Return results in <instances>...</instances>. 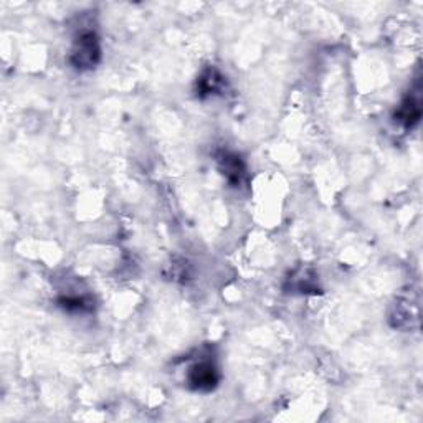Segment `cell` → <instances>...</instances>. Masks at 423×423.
<instances>
[{"label": "cell", "instance_id": "obj_1", "mask_svg": "<svg viewBox=\"0 0 423 423\" xmlns=\"http://www.w3.org/2000/svg\"><path fill=\"white\" fill-rule=\"evenodd\" d=\"M99 58H101V46L98 36L91 30H85L76 36L73 44L70 53L71 65L78 70H91L99 63Z\"/></svg>", "mask_w": 423, "mask_h": 423}, {"label": "cell", "instance_id": "obj_2", "mask_svg": "<svg viewBox=\"0 0 423 423\" xmlns=\"http://www.w3.org/2000/svg\"><path fill=\"white\" fill-rule=\"evenodd\" d=\"M218 370L212 360H198L187 372V384L197 392H210L217 387Z\"/></svg>", "mask_w": 423, "mask_h": 423}, {"label": "cell", "instance_id": "obj_3", "mask_svg": "<svg viewBox=\"0 0 423 423\" xmlns=\"http://www.w3.org/2000/svg\"><path fill=\"white\" fill-rule=\"evenodd\" d=\"M218 160V167H220L222 174L225 175V179L230 182V184L238 187L242 184L243 179H245V165L242 163V159L238 158L237 154H232V153H227V151H223V153L217 158Z\"/></svg>", "mask_w": 423, "mask_h": 423}, {"label": "cell", "instance_id": "obj_4", "mask_svg": "<svg viewBox=\"0 0 423 423\" xmlns=\"http://www.w3.org/2000/svg\"><path fill=\"white\" fill-rule=\"evenodd\" d=\"M420 116H422L420 101L414 95H410L402 101L400 108L397 109L395 121L402 123L405 128H412L420 121Z\"/></svg>", "mask_w": 423, "mask_h": 423}, {"label": "cell", "instance_id": "obj_5", "mask_svg": "<svg viewBox=\"0 0 423 423\" xmlns=\"http://www.w3.org/2000/svg\"><path fill=\"white\" fill-rule=\"evenodd\" d=\"M223 85V78L220 76V73L213 68H208L202 73V76L198 78L197 81V91L200 96H207V95H213V93L218 91Z\"/></svg>", "mask_w": 423, "mask_h": 423}, {"label": "cell", "instance_id": "obj_6", "mask_svg": "<svg viewBox=\"0 0 423 423\" xmlns=\"http://www.w3.org/2000/svg\"><path fill=\"white\" fill-rule=\"evenodd\" d=\"M91 301H88L85 296H65L60 297V306L65 307L66 311H86L90 310Z\"/></svg>", "mask_w": 423, "mask_h": 423}]
</instances>
